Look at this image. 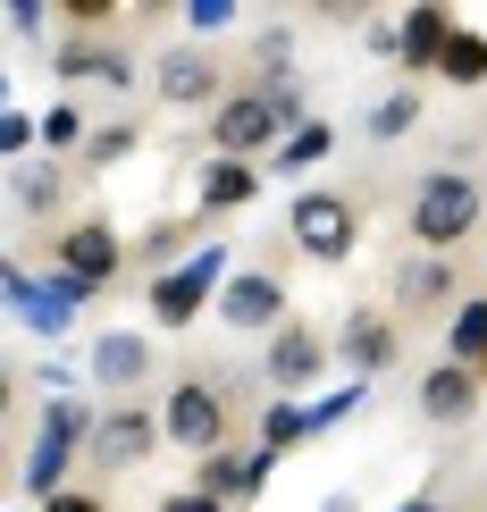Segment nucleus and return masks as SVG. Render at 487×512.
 Instances as JSON below:
<instances>
[{"label":"nucleus","instance_id":"nucleus-31","mask_svg":"<svg viewBox=\"0 0 487 512\" xmlns=\"http://www.w3.org/2000/svg\"><path fill=\"white\" fill-rule=\"evenodd\" d=\"M26 143H42V118H26V110H0V152H26Z\"/></svg>","mask_w":487,"mask_h":512},{"label":"nucleus","instance_id":"nucleus-2","mask_svg":"<svg viewBox=\"0 0 487 512\" xmlns=\"http://www.w3.org/2000/svg\"><path fill=\"white\" fill-rule=\"evenodd\" d=\"M93 429H101V412L93 403H42V429H34V454H26V471H17V487L26 496H68V462H76V445H93Z\"/></svg>","mask_w":487,"mask_h":512},{"label":"nucleus","instance_id":"nucleus-21","mask_svg":"<svg viewBox=\"0 0 487 512\" xmlns=\"http://www.w3.org/2000/svg\"><path fill=\"white\" fill-rule=\"evenodd\" d=\"M336 152V126L328 118H311V126H294V135L278 143V160H269V177H303V168H320Z\"/></svg>","mask_w":487,"mask_h":512},{"label":"nucleus","instance_id":"nucleus-16","mask_svg":"<svg viewBox=\"0 0 487 512\" xmlns=\"http://www.w3.org/2000/svg\"><path fill=\"white\" fill-rule=\"evenodd\" d=\"M395 345H404V336H395V319H387V311H353L345 328H336V361H353L362 378H370V370H387Z\"/></svg>","mask_w":487,"mask_h":512},{"label":"nucleus","instance_id":"nucleus-29","mask_svg":"<svg viewBox=\"0 0 487 512\" xmlns=\"http://www.w3.org/2000/svg\"><path fill=\"white\" fill-rule=\"evenodd\" d=\"M252 68H261V84L303 76V68H294V34H286V26H261V34H252Z\"/></svg>","mask_w":487,"mask_h":512},{"label":"nucleus","instance_id":"nucleus-4","mask_svg":"<svg viewBox=\"0 0 487 512\" xmlns=\"http://www.w3.org/2000/svg\"><path fill=\"white\" fill-rule=\"evenodd\" d=\"M479 210H487L479 185L462 177V168H437V177H420V194H412V236L429 252H454V244H471Z\"/></svg>","mask_w":487,"mask_h":512},{"label":"nucleus","instance_id":"nucleus-6","mask_svg":"<svg viewBox=\"0 0 487 512\" xmlns=\"http://www.w3.org/2000/svg\"><path fill=\"white\" fill-rule=\"evenodd\" d=\"M160 429H168V445H185V454H219V445H227L219 387H210V378H177L168 403H160Z\"/></svg>","mask_w":487,"mask_h":512},{"label":"nucleus","instance_id":"nucleus-18","mask_svg":"<svg viewBox=\"0 0 487 512\" xmlns=\"http://www.w3.org/2000/svg\"><path fill=\"white\" fill-rule=\"evenodd\" d=\"M454 294V269H446V252H420V261L395 269V311H437Z\"/></svg>","mask_w":487,"mask_h":512},{"label":"nucleus","instance_id":"nucleus-25","mask_svg":"<svg viewBox=\"0 0 487 512\" xmlns=\"http://www.w3.org/2000/svg\"><path fill=\"white\" fill-rule=\"evenodd\" d=\"M362 403H370V378H345V387H328L320 403H303V412H311V437H328V429H345V420L362 412Z\"/></svg>","mask_w":487,"mask_h":512},{"label":"nucleus","instance_id":"nucleus-30","mask_svg":"<svg viewBox=\"0 0 487 512\" xmlns=\"http://www.w3.org/2000/svg\"><path fill=\"white\" fill-rule=\"evenodd\" d=\"M135 143H143V126H135V118H110V126H93L84 160H93V168H118V160H135Z\"/></svg>","mask_w":487,"mask_h":512},{"label":"nucleus","instance_id":"nucleus-28","mask_svg":"<svg viewBox=\"0 0 487 512\" xmlns=\"http://www.w3.org/2000/svg\"><path fill=\"white\" fill-rule=\"evenodd\" d=\"M84 143H93V126H84V110L76 101H51V110H42V152H84Z\"/></svg>","mask_w":487,"mask_h":512},{"label":"nucleus","instance_id":"nucleus-10","mask_svg":"<svg viewBox=\"0 0 487 512\" xmlns=\"http://www.w3.org/2000/svg\"><path fill=\"white\" fill-rule=\"evenodd\" d=\"M168 429L160 412H143V403H101V429H93V471H135L143 454H152Z\"/></svg>","mask_w":487,"mask_h":512},{"label":"nucleus","instance_id":"nucleus-23","mask_svg":"<svg viewBox=\"0 0 487 512\" xmlns=\"http://www.w3.org/2000/svg\"><path fill=\"white\" fill-rule=\"evenodd\" d=\"M437 76L462 84V93H479V84H487V34H479V26H454L446 59H437Z\"/></svg>","mask_w":487,"mask_h":512},{"label":"nucleus","instance_id":"nucleus-26","mask_svg":"<svg viewBox=\"0 0 487 512\" xmlns=\"http://www.w3.org/2000/svg\"><path fill=\"white\" fill-rule=\"evenodd\" d=\"M311 437V412L303 403H261V454H294Z\"/></svg>","mask_w":487,"mask_h":512},{"label":"nucleus","instance_id":"nucleus-32","mask_svg":"<svg viewBox=\"0 0 487 512\" xmlns=\"http://www.w3.org/2000/svg\"><path fill=\"white\" fill-rule=\"evenodd\" d=\"M34 378H42V387H51L59 403H68V387H76V361H68V353H42V361H34Z\"/></svg>","mask_w":487,"mask_h":512},{"label":"nucleus","instance_id":"nucleus-8","mask_svg":"<svg viewBox=\"0 0 487 512\" xmlns=\"http://www.w3.org/2000/svg\"><path fill=\"white\" fill-rule=\"evenodd\" d=\"M59 277H76L84 294H101L110 277L126 269V244H118V227L110 219H76V227H59Z\"/></svg>","mask_w":487,"mask_h":512},{"label":"nucleus","instance_id":"nucleus-33","mask_svg":"<svg viewBox=\"0 0 487 512\" xmlns=\"http://www.w3.org/2000/svg\"><path fill=\"white\" fill-rule=\"evenodd\" d=\"M227 17H236V9H227V0H185V26H194V34H219Z\"/></svg>","mask_w":487,"mask_h":512},{"label":"nucleus","instance_id":"nucleus-20","mask_svg":"<svg viewBox=\"0 0 487 512\" xmlns=\"http://www.w3.org/2000/svg\"><path fill=\"white\" fill-rule=\"evenodd\" d=\"M51 68H59V84H76V76H110V84H126V76H135V59H126V51H101V42H59V51H51Z\"/></svg>","mask_w":487,"mask_h":512},{"label":"nucleus","instance_id":"nucleus-5","mask_svg":"<svg viewBox=\"0 0 487 512\" xmlns=\"http://www.w3.org/2000/svg\"><path fill=\"white\" fill-rule=\"evenodd\" d=\"M286 143V118L269 110V93L252 84V93H227L219 118H210V160H244V168H269Z\"/></svg>","mask_w":487,"mask_h":512},{"label":"nucleus","instance_id":"nucleus-22","mask_svg":"<svg viewBox=\"0 0 487 512\" xmlns=\"http://www.w3.org/2000/svg\"><path fill=\"white\" fill-rule=\"evenodd\" d=\"M446 361H462V370H479V378H487V294H471V303L454 311V328H446Z\"/></svg>","mask_w":487,"mask_h":512},{"label":"nucleus","instance_id":"nucleus-15","mask_svg":"<svg viewBox=\"0 0 487 512\" xmlns=\"http://www.w3.org/2000/svg\"><path fill=\"white\" fill-rule=\"evenodd\" d=\"M269 471H278V454H202V471H194V487L202 496H219V504H236V496H261L269 487Z\"/></svg>","mask_w":487,"mask_h":512},{"label":"nucleus","instance_id":"nucleus-27","mask_svg":"<svg viewBox=\"0 0 487 512\" xmlns=\"http://www.w3.org/2000/svg\"><path fill=\"white\" fill-rule=\"evenodd\" d=\"M59 202H68L59 168H17V219H51Z\"/></svg>","mask_w":487,"mask_h":512},{"label":"nucleus","instance_id":"nucleus-13","mask_svg":"<svg viewBox=\"0 0 487 512\" xmlns=\"http://www.w3.org/2000/svg\"><path fill=\"white\" fill-rule=\"evenodd\" d=\"M143 378H152V336H135V328L93 336V387L101 395H135Z\"/></svg>","mask_w":487,"mask_h":512},{"label":"nucleus","instance_id":"nucleus-11","mask_svg":"<svg viewBox=\"0 0 487 512\" xmlns=\"http://www.w3.org/2000/svg\"><path fill=\"white\" fill-rule=\"evenodd\" d=\"M219 319L236 336H278L286 328V286L269 269H236V277H227V294H219Z\"/></svg>","mask_w":487,"mask_h":512},{"label":"nucleus","instance_id":"nucleus-34","mask_svg":"<svg viewBox=\"0 0 487 512\" xmlns=\"http://www.w3.org/2000/svg\"><path fill=\"white\" fill-rule=\"evenodd\" d=\"M160 512H227V504L202 496V487H177V496H160Z\"/></svg>","mask_w":487,"mask_h":512},{"label":"nucleus","instance_id":"nucleus-19","mask_svg":"<svg viewBox=\"0 0 487 512\" xmlns=\"http://www.w3.org/2000/svg\"><path fill=\"white\" fill-rule=\"evenodd\" d=\"M261 177H269V168H244V160H210V168H202V210H210V219H227V210L261 202Z\"/></svg>","mask_w":487,"mask_h":512},{"label":"nucleus","instance_id":"nucleus-1","mask_svg":"<svg viewBox=\"0 0 487 512\" xmlns=\"http://www.w3.org/2000/svg\"><path fill=\"white\" fill-rule=\"evenodd\" d=\"M227 244H194L185 252V261H168L160 277H152V294H143V303H152V328H194L202 311H219V294H227Z\"/></svg>","mask_w":487,"mask_h":512},{"label":"nucleus","instance_id":"nucleus-12","mask_svg":"<svg viewBox=\"0 0 487 512\" xmlns=\"http://www.w3.org/2000/svg\"><path fill=\"white\" fill-rule=\"evenodd\" d=\"M152 93L168 101V110H210L219 118V59H202V51H168L160 68H152Z\"/></svg>","mask_w":487,"mask_h":512},{"label":"nucleus","instance_id":"nucleus-3","mask_svg":"<svg viewBox=\"0 0 487 512\" xmlns=\"http://www.w3.org/2000/svg\"><path fill=\"white\" fill-rule=\"evenodd\" d=\"M286 236L320 269H336V261H353V244H362V210H353V194H336V185H303V194L286 202Z\"/></svg>","mask_w":487,"mask_h":512},{"label":"nucleus","instance_id":"nucleus-35","mask_svg":"<svg viewBox=\"0 0 487 512\" xmlns=\"http://www.w3.org/2000/svg\"><path fill=\"white\" fill-rule=\"evenodd\" d=\"M42 512H110V504H101V496H84V487H68V496H51Z\"/></svg>","mask_w":487,"mask_h":512},{"label":"nucleus","instance_id":"nucleus-9","mask_svg":"<svg viewBox=\"0 0 487 512\" xmlns=\"http://www.w3.org/2000/svg\"><path fill=\"white\" fill-rule=\"evenodd\" d=\"M328 353H336V336L303 328V319H286V328H278V336H269V345H261V378H269V387H278V395H303L311 378L328 370Z\"/></svg>","mask_w":487,"mask_h":512},{"label":"nucleus","instance_id":"nucleus-24","mask_svg":"<svg viewBox=\"0 0 487 512\" xmlns=\"http://www.w3.org/2000/svg\"><path fill=\"white\" fill-rule=\"evenodd\" d=\"M412 126H420V84H395L370 101V143H404Z\"/></svg>","mask_w":487,"mask_h":512},{"label":"nucleus","instance_id":"nucleus-36","mask_svg":"<svg viewBox=\"0 0 487 512\" xmlns=\"http://www.w3.org/2000/svg\"><path fill=\"white\" fill-rule=\"evenodd\" d=\"M9 34H26V42L42 34V9H34V0H17V9H9Z\"/></svg>","mask_w":487,"mask_h":512},{"label":"nucleus","instance_id":"nucleus-14","mask_svg":"<svg viewBox=\"0 0 487 512\" xmlns=\"http://www.w3.org/2000/svg\"><path fill=\"white\" fill-rule=\"evenodd\" d=\"M446 42H454V9L420 0V9H404V42H395V68H412V76H437Z\"/></svg>","mask_w":487,"mask_h":512},{"label":"nucleus","instance_id":"nucleus-7","mask_svg":"<svg viewBox=\"0 0 487 512\" xmlns=\"http://www.w3.org/2000/svg\"><path fill=\"white\" fill-rule=\"evenodd\" d=\"M93 303V294L76 286V277H34V269H9V311L26 319V336H68L76 328V311Z\"/></svg>","mask_w":487,"mask_h":512},{"label":"nucleus","instance_id":"nucleus-17","mask_svg":"<svg viewBox=\"0 0 487 512\" xmlns=\"http://www.w3.org/2000/svg\"><path fill=\"white\" fill-rule=\"evenodd\" d=\"M420 412H429L437 429L471 420V412H479V370H462V361H437V370L420 378Z\"/></svg>","mask_w":487,"mask_h":512}]
</instances>
